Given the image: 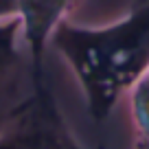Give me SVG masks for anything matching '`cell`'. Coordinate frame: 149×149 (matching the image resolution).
<instances>
[{"instance_id":"1","label":"cell","mask_w":149,"mask_h":149,"mask_svg":"<svg viewBox=\"0 0 149 149\" xmlns=\"http://www.w3.org/2000/svg\"><path fill=\"white\" fill-rule=\"evenodd\" d=\"M51 46L77 77L97 123L149 72V0L134 2L125 18L105 26H84L68 18L51 35Z\"/></svg>"},{"instance_id":"2","label":"cell","mask_w":149,"mask_h":149,"mask_svg":"<svg viewBox=\"0 0 149 149\" xmlns=\"http://www.w3.org/2000/svg\"><path fill=\"white\" fill-rule=\"evenodd\" d=\"M0 149H84L70 132L48 79L33 86V94L11 112L0 132Z\"/></svg>"},{"instance_id":"3","label":"cell","mask_w":149,"mask_h":149,"mask_svg":"<svg viewBox=\"0 0 149 149\" xmlns=\"http://www.w3.org/2000/svg\"><path fill=\"white\" fill-rule=\"evenodd\" d=\"M79 5V0H20V18H22V40L26 42L31 57L33 86L46 81L44 72V53L51 44V35L61 20Z\"/></svg>"},{"instance_id":"4","label":"cell","mask_w":149,"mask_h":149,"mask_svg":"<svg viewBox=\"0 0 149 149\" xmlns=\"http://www.w3.org/2000/svg\"><path fill=\"white\" fill-rule=\"evenodd\" d=\"M22 35V18L15 15L9 20H0V74L11 70L20 59L18 40Z\"/></svg>"},{"instance_id":"5","label":"cell","mask_w":149,"mask_h":149,"mask_svg":"<svg viewBox=\"0 0 149 149\" xmlns=\"http://www.w3.org/2000/svg\"><path fill=\"white\" fill-rule=\"evenodd\" d=\"M132 116L136 127L140 130V136L149 138V72L143 74L130 90Z\"/></svg>"},{"instance_id":"6","label":"cell","mask_w":149,"mask_h":149,"mask_svg":"<svg viewBox=\"0 0 149 149\" xmlns=\"http://www.w3.org/2000/svg\"><path fill=\"white\" fill-rule=\"evenodd\" d=\"M20 15V0H0V20Z\"/></svg>"},{"instance_id":"7","label":"cell","mask_w":149,"mask_h":149,"mask_svg":"<svg viewBox=\"0 0 149 149\" xmlns=\"http://www.w3.org/2000/svg\"><path fill=\"white\" fill-rule=\"evenodd\" d=\"M134 149H149V138H145V136H138V140H136Z\"/></svg>"},{"instance_id":"8","label":"cell","mask_w":149,"mask_h":149,"mask_svg":"<svg viewBox=\"0 0 149 149\" xmlns=\"http://www.w3.org/2000/svg\"><path fill=\"white\" fill-rule=\"evenodd\" d=\"M134 2H145V0H134Z\"/></svg>"}]
</instances>
